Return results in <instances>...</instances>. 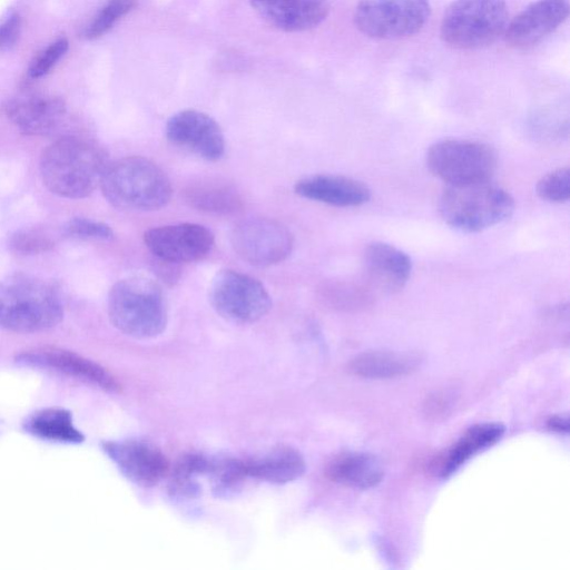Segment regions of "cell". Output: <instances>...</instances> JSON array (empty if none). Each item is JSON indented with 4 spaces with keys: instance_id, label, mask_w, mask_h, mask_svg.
I'll use <instances>...</instances> for the list:
<instances>
[{
    "instance_id": "obj_1",
    "label": "cell",
    "mask_w": 570,
    "mask_h": 570,
    "mask_svg": "<svg viewBox=\"0 0 570 570\" xmlns=\"http://www.w3.org/2000/svg\"><path fill=\"white\" fill-rule=\"evenodd\" d=\"M108 164L107 154L98 144L69 136L56 140L42 153L40 175L51 193L78 199L100 185Z\"/></svg>"
},
{
    "instance_id": "obj_2",
    "label": "cell",
    "mask_w": 570,
    "mask_h": 570,
    "mask_svg": "<svg viewBox=\"0 0 570 570\" xmlns=\"http://www.w3.org/2000/svg\"><path fill=\"white\" fill-rule=\"evenodd\" d=\"M63 316L59 291L49 282L13 274L0 282V326L35 333L56 326Z\"/></svg>"
},
{
    "instance_id": "obj_3",
    "label": "cell",
    "mask_w": 570,
    "mask_h": 570,
    "mask_svg": "<svg viewBox=\"0 0 570 570\" xmlns=\"http://www.w3.org/2000/svg\"><path fill=\"white\" fill-rule=\"evenodd\" d=\"M100 187L112 206L142 212L166 206L173 191L166 173L150 159L140 156L108 164Z\"/></svg>"
},
{
    "instance_id": "obj_4",
    "label": "cell",
    "mask_w": 570,
    "mask_h": 570,
    "mask_svg": "<svg viewBox=\"0 0 570 570\" xmlns=\"http://www.w3.org/2000/svg\"><path fill=\"white\" fill-rule=\"evenodd\" d=\"M108 315L114 326L135 338H151L167 324L161 287L144 276L118 281L108 294Z\"/></svg>"
},
{
    "instance_id": "obj_5",
    "label": "cell",
    "mask_w": 570,
    "mask_h": 570,
    "mask_svg": "<svg viewBox=\"0 0 570 570\" xmlns=\"http://www.w3.org/2000/svg\"><path fill=\"white\" fill-rule=\"evenodd\" d=\"M514 207L513 197L490 180L448 186L440 199L443 220L466 233L482 232L505 222Z\"/></svg>"
},
{
    "instance_id": "obj_6",
    "label": "cell",
    "mask_w": 570,
    "mask_h": 570,
    "mask_svg": "<svg viewBox=\"0 0 570 570\" xmlns=\"http://www.w3.org/2000/svg\"><path fill=\"white\" fill-rule=\"evenodd\" d=\"M509 22L504 0H454L444 11L440 36L459 50H475L503 36Z\"/></svg>"
},
{
    "instance_id": "obj_7",
    "label": "cell",
    "mask_w": 570,
    "mask_h": 570,
    "mask_svg": "<svg viewBox=\"0 0 570 570\" xmlns=\"http://www.w3.org/2000/svg\"><path fill=\"white\" fill-rule=\"evenodd\" d=\"M426 166L449 186L487 181L497 169V155L480 141L444 139L430 146Z\"/></svg>"
},
{
    "instance_id": "obj_8",
    "label": "cell",
    "mask_w": 570,
    "mask_h": 570,
    "mask_svg": "<svg viewBox=\"0 0 570 570\" xmlns=\"http://www.w3.org/2000/svg\"><path fill=\"white\" fill-rule=\"evenodd\" d=\"M430 13V0H360L353 18L363 35L392 40L420 32Z\"/></svg>"
},
{
    "instance_id": "obj_9",
    "label": "cell",
    "mask_w": 570,
    "mask_h": 570,
    "mask_svg": "<svg viewBox=\"0 0 570 570\" xmlns=\"http://www.w3.org/2000/svg\"><path fill=\"white\" fill-rule=\"evenodd\" d=\"M208 296L217 314L235 324L254 323L272 307V298L264 285L234 269H222L214 276Z\"/></svg>"
},
{
    "instance_id": "obj_10",
    "label": "cell",
    "mask_w": 570,
    "mask_h": 570,
    "mask_svg": "<svg viewBox=\"0 0 570 570\" xmlns=\"http://www.w3.org/2000/svg\"><path fill=\"white\" fill-rule=\"evenodd\" d=\"M235 253L254 266H272L285 261L294 245L291 230L268 217H248L235 225L230 234Z\"/></svg>"
},
{
    "instance_id": "obj_11",
    "label": "cell",
    "mask_w": 570,
    "mask_h": 570,
    "mask_svg": "<svg viewBox=\"0 0 570 570\" xmlns=\"http://www.w3.org/2000/svg\"><path fill=\"white\" fill-rule=\"evenodd\" d=\"M144 243L156 258L181 264L206 257L213 249L215 237L203 225L181 223L146 230Z\"/></svg>"
},
{
    "instance_id": "obj_12",
    "label": "cell",
    "mask_w": 570,
    "mask_h": 570,
    "mask_svg": "<svg viewBox=\"0 0 570 570\" xmlns=\"http://www.w3.org/2000/svg\"><path fill=\"white\" fill-rule=\"evenodd\" d=\"M166 138L173 145L196 156L215 161L225 151V139L219 125L209 115L186 109L174 114L166 124Z\"/></svg>"
},
{
    "instance_id": "obj_13",
    "label": "cell",
    "mask_w": 570,
    "mask_h": 570,
    "mask_svg": "<svg viewBox=\"0 0 570 570\" xmlns=\"http://www.w3.org/2000/svg\"><path fill=\"white\" fill-rule=\"evenodd\" d=\"M568 14V0H537L509 20L504 40L514 49L533 47L557 30Z\"/></svg>"
},
{
    "instance_id": "obj_14",
    "label": "cell",
    "mask_w": 570,
    "mask_h": 570,
    "mask_svg": "<svg viewBox=\"0 0 570 570\" xmlns=\"http://www.w3.org/2000/svg\"><path fill=\"white\" fill-rule=\"evenodd\" d=\"M104 449L128 480L144 488L156 485L168 470L164 454L141 441L107 442Z\"/></svg>"
},
{
    "instance_id": "obj_15",
    "label": "cell",
    "mask_w": 570,
    "mask_h": 570,
    "mask_svg": "<svg viewBox=\"0 0 570 570\" xmlns=\"http://www.w3.org/2000/svg\"><path fill=\"white\" fill-rule=\"evenodd\" d=\"M362 265L367 285L385 294L400 292L412 272L409 255L383 242H373L364 248Z\"/></svg>"
},
{
    "instance_id": "obj_16",
    "label": "cell",
    "mask_w": 570,
    "mask_h": 570,
    "mask_svg": "<svg viewBox=\"0 0 570 570\" xmlns=\"http://www.w3.org/2000/svg\"><path fill=\"white\" fill-rule=\"evenodd\" d=\"M250 3L266 22L287 32L314 29L330 12L327 0H250Z\"/></svg>"
},
{
    "instance_id": "obj_17",
    "label": "cell",
    "mask_w": 570,
    "mask_h": 570,
    "mask_svg": "<svg viewBox=\"0 0 570 570\" xmlns=\"http://www.w3.org/2000/svg\"><path fill=\"white\" fill-rule=\"evenodd\" d=\"M11 122L23 134L41 136L53 131L66 115L62 99L49 95H26L6 106Z\"/></svg>"
},
{
    "instance_id": "obj_18",
    "label": "cell",
    "mask_w": 570,
    "mask_h": 570,
    "mask_svg": "<svg viewBox=\"0 0 570 570\" xmlns=\"http://www.w3.org/2000/svg\"><path fill=\"white\" fill-rule=\"evenodd\" d=\"M301 197L335 207H356L371 198L370 188L357 179L342 175H313L296 181Z\"/></svg>"
},
{
    "instance_id": "obj_19",
    "label": "cell",
    "mask_w": 570,
    "mask_h": 570,
    "mask_svg": "<svg viewBox=\"0 0 570 570\" xmlns=\"http://www.w3.org/2000/svg\"><path fill=\"white\" fill-rule=\"evenodd\" d=\"M19 360L85 380L107 391H119L118 382L108 371L69 351L39 348L26 352Z\"/></svg>"
},
{
    "instance_id": "obj_20",
    "label": "cell",
    "mask_w": 570,
    "mask_h": 570,
    "mask_svg": "<svg viewBox=\"0 0 570 570\" xmlns=\"http://www.w3.org/2000/svg\"><path fill=\"white\" fill-rule=\"evenodd\" d=\"M326 474L336 483L365 490L382 481L384 469L381 461L371 453L348 452L333 459Z\"/></svg>"
},
{
    "instance_id": "obj_21",
    "label": "cell",
    "mask_w": 570,
    "mask_h": 570,
    "mask_svg": "<svg viewBox=\"0 0 570 570\" xmlns=\"http://www.w3.org/2000/svg\"><path fill=\"white\" fill-rule=\"evenodd\" d=\"M420 364L421 356L413 352L370 351L355 356L348 367L364 379H394L414 372Z\"/></svg>"
},
{
    "instance_id": "obj_22",
    "label": "cell",
    "mask_w": 570,
    "mask_h": 570,
    "mask_svg": "<svg viewBox=\"0 0 570 570\" xmlns=\"http://www.w3.org/2000/svg\"><path fill=\"white\" fill-rule=\"evenodd\" d=\"M185 202L200 212L228 215L239 212L244 199L229 183L206 179L188 185L184 190Z\"/></svg>"
},
{
    "instance_id": "obj_23",
    "label": "cell",
    "mask_w": 570,
    "mask_h": 570,
    "mask_svg": "<svg viewBox=\"0 0 570 570\" xmlns=\"http://www.w3.org/2000/svg\"><path fill=\"white\" fill-rule=\"evenodd\" d=\"M505 432L499 422H484L469 428L452 445L442 462L440 474L448 478L474 454L495 444Z\"/></svg>"
},
{
    "instance_id": "obj_24",
    "label": "cell",
    "mask_w": 570,
    "mask_h": 570,
    "mask_svg": "<svg viewBox=\"0 0 570 570\" xmlns=\"http://www.w3.org/2000/svg\"><path fill=\"white\" fill-rule=\"evenodd\" d=\"M244 462L247 478L277 484L294 481L305 471L303 456L296 450L288 448L277 449Z\"/></svg>"
},
{
    "instance_id": "obj_25",
    "label": "cell",
    "mask_w": 570,
    "mask_h": 570,
    "mask_svg": "<svg viewBox=\"0 0 570 570\" xmlns=\"http://www.w3.org/2000/svg\"><path fill=\"white\" fill-rule=\"evenodd\" d=\"M32 435L57 442L80 443L83 435L76 429L71 413L61 407H49L35 412L26 421Z\"/></svg>"
},
{
    "instance_id": "obj_26",
    "label": "cell",
    "mask_w": 570,
    "mask_h": 570,
    "mask_svg": "<svg viewBox=\"0 0 570 570\" xmlns=\"http://www.w3.org/2000/svg\"><path fill=\"white\" fill-rule=\"evenodd\" d=\"M212 460L200 454H188L177 463L170 480V491L177 497L193 498L199 493L196 478L208 474Z\"/></svg>"
},
{
    "instance_id": "obj_27",
    "label": "cell",
    "mask_w": 570,
    "mask_h": 570,
    "mask_svg": "<svg viewBox=\"0 0 570 570\" xmlns=\"http://www.w3.org/2000/svg\"><path fill=\"white\" fill-rule=\"evenodd\" d=\"M322 298L330 305L340 309L363 308L371 303L370 286L350 281H335L321 288Z\"/></svg>"
},
{
    "instance_id": "obj_28",
    "label": "cell",
    "mask_w": 570,
    "mask_h": 570,
    "mask_svg": "<svg viewBox=\"0 0 570 570\" xmlns=\"http://www.w3.org/2000/svg\"><path fill=\"white\" fill-rule=\"evenodd\" d=\"M135 6L136 0H108L85 28L82 37L94 40L104 36Z\"/></svg>"
},
{
    "instance_id": "obj_29",
    "label": "cell",
    "mask_w": 570,
    "mask_h": 570,
    "mask_svg": "<svg viewBox=\"0 0 570 570\" xmlns=\"http://www.w3.org/2000/svg\"><path fill=\"white\" fill-rule=\"evenodd\" d=\"M209 474L213 476L215 491L219 495L227 494L247 479L245 462L238 459L212 461Z\"/></svg>"
},
{
    "instance_id": "obj_30",
    "label": "cell",
    "mask_w": 570,
    "mask_h": 570,
    "mask_svg": "<svg viewBox=\"0 0 570 570\" xmlns=\"http://www.w3.org/2000/svg\"><path fill=\"white\" fill-rule=\"evenodd\" d=\"M537 195L550 203H563L570 197V169L558 168L542 176L535 186Z\"/></svg>"
},
{
    "instance_id": "obj_31",
    "label": "cell",
    "mask_w": 570,
    "mask_h": 570,
    "mask_svg": "<svg viewBox=\"0 0 570 570\" xmlns=\"http://www.w3.org/2000/svg\"><path fill=\"white\" fill-rule=\"evenodd\" d=\"M66 235L82 239L109 240L114 232L109 225L88 218L76 217L65 226Z\"/></svg>"
},
{
    "instance_id": "obj_32",
    "label": "cell",
    "mask_w": 570,
    "mask_h": 570,
    "mask_svg": "<svg viewBox=\"0 0 570 570\" xmlns=\"http://www.w3.org/2000/svg\"><path fill=\"white\" fill-rule=\"evenodd\" d=\"M68 41L63 38L50 43L30 63L28 73L32 79L47 75L68 50Z\"/></svg>"
},
{
    "instance_id": "obj_33",
    "label": "cell",
    "mask_w": 570,
    "mask_h": 570,
    "mask_svg": "<svg viewBox=\"0 0 570 570\" xmlns=\"http://www.w3.org/2000/svg\"><path fill=\"white\" fill-rule=\"evenodd\" d=\"M52 239L40 230H20L10 239L11 248L21 254H38L52 247Z\"/></svg>"
},
{
    "instance_id": "obj_34",
    "label": "cell",
    "mask_w": 570,
    "mask_h": 570,
    "mask_svg": "<svg viewBox=\"0 0 570 570\" xmlns=\"http://www.w3.org/2000/svg\"><path fill=\"white\" fill-rule=\"evenodd\" d=\"M20 28V18L17 14L8 18L0 26V48L14 40Z\"/></svg>"
},
{
    "instance_id": "obj_35",
    "label": "cell",
    "mask_w": 570,
    "mask_h": 570,
    "mask_svg": "<svg viewBox=\"0 0 570 570\" xmlns=\"http://www.w3.org/2000/svg\"><path fill=\"white\" fill-rule=\"evenodd\" d=\"M179 264L166 262L157 258V263L155 265V273L168 284H174L177 282L179 277Z\"/></svg>"
},
{
    "instance_id": "obj_36",
    "label": "cell",
    "mask_w": 570,
    "mask_h": 570,
    "mask_svg": "<svg viewBox=\"0 0 570 570\" xmlns=\"http://www.w3.org/2000/svg\"><path fill=\"white\" fill-rule=\"evenodd\" d=\"M547 428L557 433H568L569 417L568 415L557 414L547 420Z\"/></svg>"
},
{
    "instance_id": "obj_37",
    "label": "cell",
    "mask_w": 570,
    "mask_h": 570,
    "mask_svg": "<svg viewBox=\"0 0 570 570\" xmlns=\"http://www.w3.org/2000/svg\"><path fill=\"white\" fill-rule=\"evenodd\" d=\"M449 397L444 395H435L431 400H429L428 410L431 412H436V414L444 413V411L449 410Z\"/></svg>"
}]
</instances>
